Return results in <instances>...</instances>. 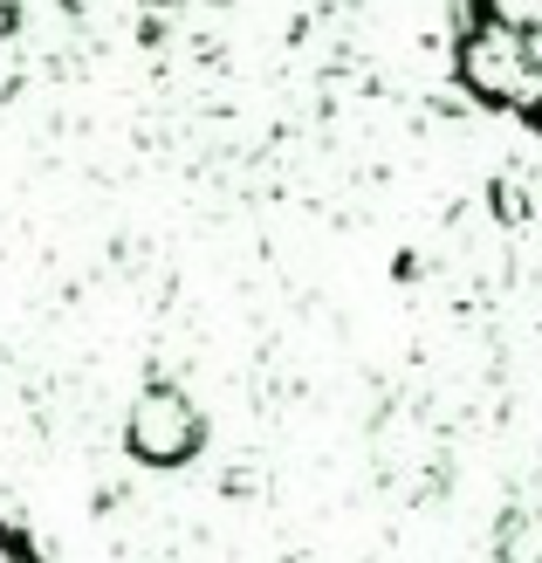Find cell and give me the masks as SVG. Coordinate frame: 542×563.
Listing matches in <instances>:
<instances>
[{
  "mask_svg": "<svg viewBox=\"0 0 542 563\" xmlns=\"http://www.w3.org/2000/svg\"><path fill=\"white\" fill-rule=\"evenodd\" d=\"M453 63L488 110L542 131V0H453Z\"/></svg>",
  "mask_w": 542,
  "mask_h": 563,
  "instance_id": "6da1fadb",
  "label": "cell"
},
{
  "mask_svg": "<svg viewBox=\"0 0 542 563\" xmlns=\"http://www.w3.org/2000/svg\"><path fill=\"white\" fill-rule=\"evenodd\" d=\"M0 563H42V556H35V550H27V543L14 537V529H8V522H0Z\"/></svg>",
  "mask_w": 542,
  "mask_h": 563,
  "instance_id": "7a4b0ae2",
  "label": "cell"
}]
</instances>
